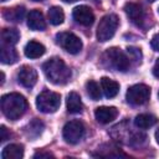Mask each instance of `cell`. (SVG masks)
Returning a JSON list of instances; mask_svg holds the SVG:
<instances>
[{"label":"cell","instance_id":"obj_17","mask_svg":"<svg viewBox=\"0 0 159 159\" xmlns=\"http://www.w3.org/2000/svg\"><path fill=\"white\" fill-rule=\"evenodd\" d=\"M66 106H67V111L70 113H81L83 109V104L81 101V97L77 92H70V94L67 96V101H66Z\"/></svg>","mask_w":159,"mask_h":159},{"label":"cell","instance_id":"obj_7","mask_svg":"<svg viewBox=\"0 0 159 159\" xmlns=\"http://www.w3.org/2000/svg\"><path fill=\"white\" fill-rule=\"evenodd\" d=\"M84 125L81 120H70L65 124L62 135L68 144H77L84 135Z\"/></svg>","mask_w":159,"mask_h":159},{"label":"cell","instance_id":"obj_34","mask_svg":"<svg viewBox=\"0 0 159 159\" xmlns=\"http://www.w3.org/2000/svg\"><path fill=\"white\" fill-rule=\"evenodd\" d=\"M149 1H155V0H149Z\"/></svg>","mask_w":159,"mask_h":159},{"label":"cell","instance_id":"obj_24","mask_svg":"<svg viewBox=\"0 0 159 159\" xmlns=\"http://www.w3.org/2000/svg\"><path fill=\"white\" fill-rule=\"evenodd\" d=\"M86 91H87V94L93 99V101H98L101 99V89H99V86L97 82L94 81H88L86 83Z\"/></svg>","mask_w":159,"mask_h":159},{"label":"cell","instance_id":"obj_12","mask_svg":"<svg viewBox=\"0 0 159 159\" xmlns=\"http://www.w3.org/2000/svg\"><path fill=\"white\" fill-rule=\"evenodd\" d=\"M124 11L127 16L130 19V21L135 25H142L144 20V12L142 10V6L134 2H127L124 5Z\"/></svg>","mask_w":159,"mask_h":159},{"label":"cell","instance_id":"obj_19","mask_svg":"<svg viewBox=\"0 0 159 159\" xmlns=\"http://www.w3.org/2000/svg\"><path fill=\"white\" fill-rule=\"evenodd\" d=\"M157 122H158V119H157L154 116H152V114H145V113L137 116L135 119H134L135 127H138V128H140V129H148V128L153 127Z\"/></svg>","mask_w":159,"mask_h":159},{"label":"cell","instance_id":"obj_27","mask_svg":"<svg viewBox=\"0 0 159 159\" xmlns=\"http://www.w3.org/2000/svg\"><path fill=\"white\" fill-rule=\"evenodd\" d=\"M34 158H53L52 154L50 153H43V152H39L36 154H34Z\"/></svg>","mask_w":159,"mask_h":159},{"label":"cell","instance_id":"obj_22","mask_svg":"<svg viewBox=\"0 0 159 159\" xmlns=\"http://www.w3.org/2000/svg\"><path fill=\"white\" fill-rule=\"evenodd\" d=\"M1 40L4 43L14 46L20 40V34L16 29H4L1 32Z\"/></svg>","mask_w":159,"mask_h":159},{"label":"cell","instance_id":"obj_33","mask_svg":"<svg viewBox=\"0 0 159 159\" xmlns=\"http://www.w3.org/2000/svg\"><path fill=\"white\" fill-rule=\"evenodd\" d=\"M1 1H2V2H4V1H7V0H1Z\"/></svg>","mask_w":159,"mask_h":159},{"label":"cell","instance_id":"obj_25","mask_svg":"<svg viewBox=\"0 0 159 159\" xmlns=\"http://www.w3.org/2000/svg\"><path fill=\"white\" fill-rule=\"evenodd\" d=\"M150 45H152V47H153L154 51H158L159 52V34H157V35L153 36V39L150 41Z\"/></svg>","mask_w":159,"mask_h":159},{"label":"cell","instance_id":"obj_9","mask_svg":"<svg viewBox=\"0 0 159 159\" xmlns=\"http://www.w3.org/2000/svg\"><path fill=\"white\" fill-rule=\"evenodd\" d=\"M72 16L76 22H78L80 25H83V26H91L94 21V14H93L92 9L86 5L76 6L73 9Z\"/></svg>","mask_w":159,"mask_h":159},{"label":"cell","instance_id":"obj_26","mask_svg":"<svg viewBox=\"0 0 159 159\" xmlns=\"http://www.w3.org/2000/svg\"><path fill=\"white\" fill-rule=\"evenodd\" d=\"M128 53H130V55H133L135 58H137V61L139 60L140 61V50L139 48H135V47H128Z\"/></svg>","mask_w":159,"mask_h":159},{"label":"cell","instance_id":"obj_21","mask_svg":"<svg viewBox=\"0 0 159 159\" xmlns=\"http://www.w3.org/2000/svg\"><path fill=\"white\" fill-rule=\"evenodd\" d=\"M43 128H45V125L40 119H34L27 124L25 132L30 138H36L42 133Z\"/></svg>","mask_w":159,"mask_h":159},{"label":"cell","instance_id":"obj_29","mask_svg":"<svg viewBox=\"0 0 159 159\" xmlns=\"http://www.w3.org/2000/svg\"><path fill=\"white\" fill-rule=\"evenodd\" d=\"M153 75H154L157 78H159V58H158L157 62L154 63V67H153Z\"/></svg>","mask_w":159,"mask_h":159},{"label":"cell","instance_id":"obj_11","mask_svg":"<svg viewBox=\"0 0 159 159\" xmlns=\"http://www.w3.org/2000/svg\"><path fill=\"white\" fill-rule=\"evenodd\" d=\"M118 116V109L116 107H98L94 111V117L97 119V122L102 123V124H107L109 122H112L113 119H116Z\"/></svg>","mask_w":159,"mask_h":159},{"label":"cell","instance_id":"obj_36","mask_svg":"<svg viewBox=\"0 0 159 159\" xmlns=\"http://www.w3.org/2000/svg\"><path fill=\"white\" fill-rule=\"evenodd\" d=\"M158 12H159V9H158Z\"/></svg>","mask_w":159,"mask_h":159},{"label":"cell","instance_id":"obj_13","mask_svg":"<svg viewBox=\"0 0 159 159\" xmlns=\"http://www.w3.org/2000/svg\"><path fill=\"white\" fill-rule=\"evenodd\" d=\"M27 26L34 31H42L46 29V21L40 10H31L27 15Z\"/></svg>","mask_w":159,"mask_h":159},{"label":"cell","instance_id":"obj_32","mask_svg":"<svg viewBox=\"0 0 159 159\" xmlns=\"http://www.w3.org/2000/svg\"><path fill=\"white\" fill-rule=\"evenodd\" d=\"M32 1H42V0H32Z\"/></svg>","mask_w":159,"mask_h":159},{"label":"cell","instance_id":"obj_2","mask_svg":"<svg viewBox=\"0 0 159 159\" xmlns=\"http://www.w3.org/2000/svg\"><path fill=\"white\" fill-rule=\"evenodd\" d=\"M27 109V102L20 93H7L1 97V111L10 120H16L24 116Z\"/></svg>","mask_w":159,"mask_h":159},{"label":"cell","instance_id":"obj_23","mask_svg":"<svg viewBox=\"0 0 159 159\" xmlns=\"http://www.w3.org/2000/svg\"><path fill=\"white\" fill-rule=\"evenodd\" d=\"M48 20L52 25H61L65 20L63 10L60 6H52L48 9Z\"/></svg>","mask_w":159,"mask_h":159},{"label":"cell","instance_id":"obj_18","mask_svg":"<svg viewBox=\"0 0 159 159\" xmlns=\"http://www.w3.org/2000/svg\"><path fill=\"white\" fill-rule=\"evenodd\" d=\"M24 157V147L20 144L6 145L1 152L2 159H21Z\"/></svg>","mask_w":159,"mask_h":159},{"label":"cell","instance_id":"obj_3","mask_svg":"<svg viewBox=\"0 0 159 159\" xmlns=\"http://www.w3.org/2000/svg\"><path fill=\"white\" fill-rule=\"evenodd\" d=\"M61 104V96L52 91H42L36 98V107L42 113H55Z\"/></svg>","mask_w":159,"mask_h":159},{"label":"cell","instance_id":"obj_1","mask_svg":"<svg viewBox=\"0 0 159 159\" xmlns=\"http://www.w3.org/2000/svg\"><path fill=\"white\" fill-rule=\"evenodd\" d=\"M46 78L53 84H66L71 80V70L60 57H52L42 65Z\"/></svg>","mask_w":159,"mask_h":159},{"label":"cell","instance_id":"obj_5","mask_svg":"<svg viewBox=\"0 0 159 159\" xmlns=\"http://www.w3.org/2000/svg\"><path fill=\"white\" fill-rule=\"evenodd\" d=\"M104 58L107 60V62H108V65L111 67H113L114 70L120 71V72H125L129 68V66H130L129 58L118 47L108 48L106 51V53H104Z\"/></svg>","mask_w":159,"mask_h":159},{"label":"cell","instance_id":"obj_30","mask_svg":"<svg viewBox=\"0 0 159 159\" xmlns=\"http://www.w3.org/2000/svg\"><path fill=\"white\" fill-rule=\"evenodd\" d=\"M155 139H157V142H158V144H159V128H158L157 132H155Z\"/></svg>","mask_w":159,"mask_h":159},{"label":"cell","instance_id":"obj_10","mask_svg":"<svg viewBox=\"0 0 159 159\" xmlns=\"http://www.w3.org/2000/svg\"><path fill=\"white\" fill-rule=\"evenodd\" d=\"M17 81L26 88H32L37 82V72L30 66H22L17 72Z\"/></svg>","mask_w":159,"mask_h":159},{"label":"cell","instance_id":"obj_8","mask_svg":"<svg viewBox=\"0 0 159 159\" xmlns=\"http://www.w3.org/2000/svg\"><path fill=\"white\" fill-rule=\"evenodd\" d=\"M56 42L72 55H76L82 50V41L72 32H58L56 35Z\"/></svg>","mask_w":159,"mask_h":159},{"label":"cell","instance_id":"obj_16","mask_svg":"<svg viewBox=\"0 0 159 159\" xmlns=\"http://www.w3.org/2000/svg\"><path fill=\"white\" fill-rule=\"evenodd\" d=\"M0 60L5 65H11V63H15L16 62L17 53H16L15 48L12 47V45H7V43H4V42L1 43Z\"/></svg>","mask_w":159,"mask_h":159},{"label":"cell","instance_id":"obj_4","mask_svg":"<svg viewBox=\"0 0 159 159\" xmlns=\"http://www.w3.org/2000/svg\"><path fill=\"white\" fill-rule=\"evenodd\" d=\"M119 25L118 16L114 14H109L102 17V20L98 24L97 27V39L101 42H106L113 37L116 34V30Z\"/></svg>","mask_w":159,"mask_h":159},{"label":"cell","instance_id":"obj_14","mask_svg":"<svg viewBox=\"0 0 159 159\" xmlns=\"http://www.w3.org/2000/svg\"><path fill=\"white\" fill-rule=\"evenodd\" d=\"M101 88L107 98H113L119 92V83L108 77H102L101 78Z\"/></svg>","mask_w":159,"mask_h":159},{"label":"cell","instance_id":"obj_28","mask_svg":"<svg viewBox=\"0 0 159 159\" xmlns=\"http://www.w3.org/2000/svg\"><path fill=\"white\" fill-rule=\"evenodd\" d=\"M0 132H1V138H0V140H1V142H5V140L7 139V130H6V128H5L4 125H1Z\"/></svg>","mask_w":159,"mask_h":159},{"label":"cell","instance_id":"obj_31","mask_svg":"<svg viewBox=\"0 0 159 159\" xmlns=\"http://www.w3.org/2000/svg\"><path fill=\"white\" fill-rule=\"evenodd\" d=\"M62 1H65V2H73V1H76V0H62Z\"/></svg>","mask_w":159,"mask_h":159},{"label":"cell","instance_id":"obj_20","mask_svg":"<svg viewBox=\"0 0 159 159\" xmlns=\"http://www.w3.org/2000/svg\"><path fill=\"white\" fill-rule=\"evenodd\" d=\"M25 15V9L22 6H16L12 9H6L4 11V17L9 21H14V22H21L22 17Z\"/></svg>","mask_w":159,"mask_h":159},{"label":"cell","instance_id":"obj_6","mask_svg":"<svg viewBox=\"0 0 159 159\" xmlns=\"http://www.w3.org/2000/svg\"><path fill=\"white\" fill-rule=\"evenodd\" d=\"M150 97V88L147 84H134L128 88L125 98L127 102L133 104V106H142L148 102Z\"/></svg>","mask_w":159,"mask_h":159},{"label":"cell","instance_id":"obj_35","mask_svg":"<svg viewBox=\"0 0 159 159\" xmlns=\"http://www.w3.org/2000/svg\"><path fill=\"white\" fill-rule=\"evenodd\" d=\"M158 97H159V92H158Z\"/></svg>","mask_w":159,"mask_h":159},{"label":"cell","instance_id":"obj_15","mask_svg":"<svg viewBox=\"0 0 159 159\" xmlns=\"http://www.w3.org/2000/svg\"><path fill=\"white\" fill-rule=\"evenodd\" d=\"M45 46L37 41H29L24 48L25 56L29 58H39L45 53Z\"/></svg>","mask_w":159,"mask_h":159}]
</instances>
